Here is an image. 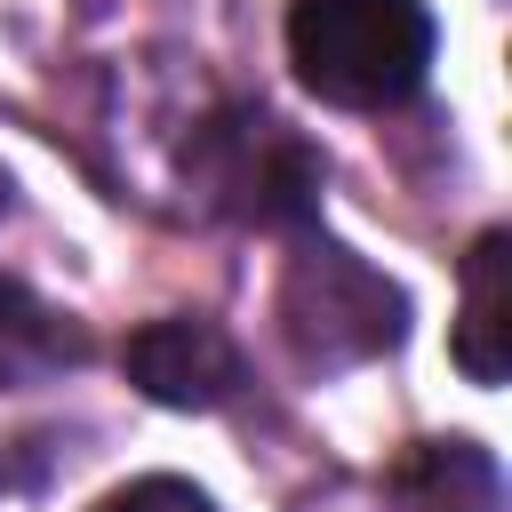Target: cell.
Instances as JSON below:
<instances>
[{"instance_id": "3", "label": "cell", "mask_w": 512, "mask_h": 512, "mask_svg": "<svg viewBox=\"0 0 512 512\" xmlns=\"http://www.w3.org/2000/svg\"><path fill=\"white\" fill-rule=\"evenodd\" d=\"M280 336L304 368H360L408 336V296L368 256L304 232L280 272Z\"/></svg>"}, {"instance_id": "4", "label": "cell", "mask_w": 512, "mask_h": 512, "mask_svg": "<svg viewBox=\"0 0 512 512\" xmlns=\"http://www.w3.org/2000/svg\"><path fill=\"white\" fill-rule=\"evenodd\" d=\"M120 368L144 400L160 408H224L240 392V344L200 320V312H168V320H144L128 344H120Z\"/></svg>"}, {"instance_id": "2", "label": "cell", "mask_w": 512, "mask_h": 512, "mask_svg": "<svg viewBox=\"0 0 512 512\" xmlns=\"http://www.w3.org/2000/svg\"><path fill=\"white\" fill-rule=\"evenodd\" d=\"M184 184L232 216V224H264V232H304L312 208H320V152L280 128L272 112L256 104H232L216 120L192 128L184 144Z\"/></svg>"}, {"instance_id": "8", "label": "cell", "mask_w": 512, "mask_h": 512, "mask_svg": "<svg viewBox=\"0 0 512 512\" xmlns=\"http://www.w3.org/2000/svg\"><path fill=\"white\" fill-rule=\"evenodd\" d=\"M96 512H216V496L192 488V480H176V472H144L128 488H112Z\"/></svg>"}, {"instance_id": "1", "label": "cell", "mask_w": 512, "mask_h": 512, "mask_svg": "<svg viewBox=\"0 0 512 512\" xmlns=\"http://www.w3.org/2000/svg\"><path fill=\"white\" fill-rule=\"evenodd\" d=\"M432 40L424 0H288V64L336 112L408 104L432 72Z\"/></svg>"}, {"instance_id": "5", "label": "cell", "mask_w": 512, "mask_h": 512, "mask_svg": "<svg viewBox=\"0 0 512 512\" xmlns=\"http://www.w3.org/2000/svg\"><path fill=\"white\" fill-rule=\"evenodd\" d=\"M456 368L472 384H504L512 376V232L488 224L464 256V312H456Z\"/></svg>"}, {"instance_id": "7", "label": "cell", "mask_w": 512, "mask_h": 512, "mask_svg": "<svg viewBox=\"0 0 512 512\" xmlns=\"http://www.w3.org/2000/svg\"><path fill=\"white\" fill-rule=\"evenodd\" d=\"M80 360H88V336L56 304H40L32 288L0 280V384H48Z\"/></svg>"}, {"instance_id": "6", "label": "cell", "mask_w": 512, "mask_h": 512, "mask_svg": "<svg viewBox=\"0 0 512 512\" xmlns=\"http://www.w3.org/2000/svg\"><path fill=\"white\" fill-rule=\"evenodd\" d=\"M400 496L416 512H504V464L464 432L416 440L408 464H400Z\"/></svg>"}]
</instances>
